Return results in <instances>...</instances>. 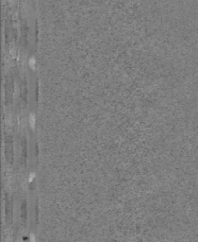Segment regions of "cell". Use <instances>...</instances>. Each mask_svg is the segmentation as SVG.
<instances>
[{"label": "cell", "instance_id": "6da1fadb", "mask_svg": "<svg viewBox=\"0 0 198 242\" xmlns=\"http://www.w3.org/2000/svg\"><path fill=\"white\" fill-rule=\"evenodd\" d=\"M29 122H30V125L32 127H34V124H35V117L33 114H31L30 117H29Z\"/></svg>", "mask_w": 198, "mask_h": 242}, {"label": "cell", "instance_id": "7a4b0ae2", "mask_svg": "<svg viewBox=\"0 0 198 242\" xmlns=\"http://www.w3.org/2000/svg\"><path fill=\"white\" fill-rule=\"evenodd\" d=\"M29 65H30L31 67H35V60L34 59H30L29 60Z\"/></svg>", "mask_w": 198, "mask_h": 242}]
</instances>
